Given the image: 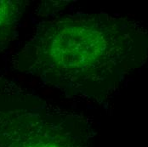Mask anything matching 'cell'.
I'll return each instance as SVG.
<instances>
[{"instance_id":"1","label":"cell","mask_w":148,"mask_h":147,"mask_svg":"<svg viewBox=\"0 0 148 147\" xmlns=\"http://www.w3.org/2000/svg\"><path fill=\"white\" fill-rule=\"evenodd\" d=\"M107 42L103 33L86 25H64L49 38L48 54L52 61L70 70L91 66L104 56Z\"/></svg>"},{"instance_id":"2","label":"cell","mask_w":148,"mask_h":147,"mask_svg":"<svg viewBox=\"0 0 148 147\" xmlns=\"http://www.w3.org/2000/svg\"><path fill=\"white\" fill-rule=\"evenodd\" d=\"M13 4L7 1H0V28L9 23L13 17Z\"/></svg>"},{"instance_id":"3","label":"cell","mask_w":148,"mask_h":147,"mask_svg":"<svg viewBox=\"0 0 148 147\" xmlns=\"http://www.w3.org/2000/svg\"><path fill=\"white\" fill-rule=\"evenodd\" d=\"M27 147H64L61 145H59L56 142H49V141H38L30 144Z\"/></svg>"}]
</instances>
